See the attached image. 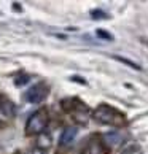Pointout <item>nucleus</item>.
<instances>
[{
	"instance_id": "nucleus-11",
	"label": "nucleus",
	"mask_w": 148,
	"mask_h": 154,
	"mask_svg": "<svg viewBox=\"0 0 148 154\" xmlns=\"http://www.w3.org/2000/svg\"><path fill=\"white\" fill-rule=\"evenodd\" d=\"M91 14H93V19H107V18H109V14L104 13V11H100V10L91 11Z\"/></svg>"
},
{
	"instance_id": "nucleus-9",
	"label": "nucleus",
	"mask_w": 148,
	"mask_h": 154,
	"mask_svg": "<svg viewBox=\"0 0 148 154\" xmlns=\"http://www.w3.org/2000/svg\"><path fill=\"white\" fill-rule=\"evenodd\" d=\"M105 140H107V143H109L110 146H116V145L121 143V135L116 134V132L107 134V135H105Z\"/></svg>"
},
{
	"instance_id": "nucleus-2",
	"label": "nucleus",
	"mask_w": 148,
	"mask_h": 154,
	"mask_svg": "<svg viewBox=\"0 0 148 154\" xmlns=\"http://www.w3.org/2000/svg\"><path fill=\"white\" fill-rule=\"evenodd\" d=\"M48 125V115L45 110H38L29 118L26 124V134L27 135H40Z\"/></svg>"
},
{
	"instance_id": "nucleus-14",
	"label": "nucleus",
	"mask_w": 148,
	"mask_h": 154,
	"mask_svg": "<svg viewBox=\"0 0 148 154\" xmlns=\"http://www.w3.org/2000/svg\"><path fill=\"white\" fill-rule=\"evenodd\" d=\"M32 154H45V151H42V149H38V148H35V149L32 151Z\"/></svg>"
},
{
	"instance_id": "nucleus-12",
	"label": "nucleus",
	"mask_w": 148,
	"mask_h": 154,
	"mask_svg": "<svg viewBox=\"0 0 148 154\" xmlns=\"http://www.w3.org/2000/svg\"><path fill=\"white\" fill-rule=\"evenodd\" d=\"M97 37L104 38V40H109V42H112V40H113V35H110L109 32H105V30H102V29L97 30Z\"/></svg>"
},
{
	"instance_id": "nucleus-4",
	"label": "nucleus",
	"mask_w": 148,
	"mask_h": 154,
	"mask_svg": "<svg viewBox=\"0 0 148 154\" xmlns=\"http://www.w3.org/2000/svg\"><path fill=\"white\" fill-rule=\"evenodd\" d=\"M105 145L99 137H91L88 145H86V149H84V154H105Z\"/></svg>"
},
{
	"instance_id": "nucleus-6",
	"label": "nucleus",
	"mask_w": 148,
	"mask_h": 154,
	"mask_svg": "<svg viewBox=\"0 0 148 154\" xmlns=\"http://www.w3.org/2000/svg\"><path fill=\"white\" fill-rule=\"evenodd\" d=\"M77 127H67L62 130V135H61V138H59V143L62 146H67V145H70L73 140H75V137H77Z\"/></svg>"
},
{
	"instance_id": "nucleus-15",
	"label": "nucleus",
	"mask_w": 148,
	"mask_h": 154,
	"mask_svg": "<svg viewBox=\"0 0 148 154\" xmlns=\"http://www.w3.org/2000/svg\"><path fill=\"white\" fill-rule=\"evenodd\" d=\"M16 154H22V152H16Z\"/></svg>"
},
{
	"instance_id": "nucleus-7",
	"label": "nucleus",
	"mask_w": 148,
	"mask_h": 154,
	"mask_svg": "<svg viewBox=\"0 0 148 154\" xmlns=\"http://www.w3.org/2000/svg\"><path fill=\"white\" fill-rule=\"evenodd\" d=\"M0 115L2 118H13L14 116V106L11 102H3L0 103Z\"/></svg>"
},
{
	"instance_id": "nucleus-3",
	"label": "nucleus",
	"mask_w": 148,
	"mask_h": 154,
	"mask_svg": "<svg viewBox=\"0 0 148 154\" xmlns=\"http://www.w3.org/2000/svg\"><path fill=\"white\" fill-rule=\"evenodd\" d=\"M46 95H48V88L40 83V84L32 86L29 91H27L26 100L29 102V103H42V102L46 99Z\"/></svg>"
},
{
	"instance_id": "nucleus-10",
	"label": "nucleus",
	"mask_w": 148,
	"mask_h": 154,
	"mask_svg": "<svg viewBox=\"0 0 148 154\" xmlns=\"http://www.w3.org/2000/svg\"><path fill=\"white\" fill-rule=\"evenodd\" d=\"M115 59L118 60V62H123V64H126V65H129L131 68H135V70H140V65L139 64H135V62H132V60H129V59H126V57H121V56H115Z\"/></svg>"
},
{
	"instance_id": "nucleus-8",
	"label": "nucleus",
	"mask_w": 148,
	"mask_h": 154,
	"mask_svg": "<svg viewBox=\"0 0 148 154\" xmlns=\"http://www.w3.org/2000/svg\"><path fill=\"white\" fill-rule=\"evenodd\" d=\"M49 146H51V137L46 135L45 132L40 134L38 140H37V148H38V149H42V151H45V149H48Z\"/></svg>"
},
{
	"instance_id": "nucleus-1",
	"label": "nucleus",
	"mask_w": 148,
	"mask_h": 154,
	"mask_svg": "<svg viewBox=\"0 0 148 154\" xmlns=\"http://www.w3.org/2000/svg\"><path fill=\"white\" fill-rule=\"evenodd\" d=\"M94 119L100 124L112 125V127H123L126 124V118L123 113L109 105H99L97 110L94 111Z\"/></svg>"
},
{
	"instance_id": "nucleus-13",
	"label": "nucleus",
	"mask_w": 148,
	"mask_h": 154,
	"mask_svg": "<svg viewBox=\"0 0 148 154\" xmlns=\"http://www.w3.org/2000/svg\"><path fill=\"white\" fill-rule=\"evenodd\" d=\"M27 81H29V76H27V75H22V76H19L18 79H16L14 84H16V86H22V84H26Z\"/></svg>"
},
{
	"instance_id": "nucleus-5",
	"label": "nucleus",
	"mask_w": 148,
	"mask_h": 154,
	"mask_svg": "<svg viewBox=\"0 0 148 154\" xmlns=\"http://www.w3.org/2000/svg\"><path fill=\"white\" fill-rule=\"evenodd\" d=\"M73 110H72V115L73 118H75V121L80 122V124H86L88 122V116H89V110L84 105L81 103H78L75 106H72Z\"/></svg>"
}]
</instances>
